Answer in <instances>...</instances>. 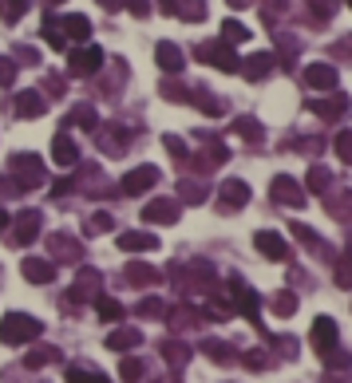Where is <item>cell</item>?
<instances>
[{
    "label": "cell",
    "mask_w": 352,
    "mask_h": 383,
    "mask_svg": "<svg viewBox=\"0 0 352 383\" xmlns=\"http://www.w3.org/2000/svg\"><path fill=\"white\" fill-rule=\"evenodd\" d=\"M9 174L16 178L20 190H36V186H44V178H48V170H44V162L36 158V154H12Z\"/></svg>",
    "instance_id": "1"
},
{
    "label": "cell",
    "mask_w": 352,
    "mask_h": 383,
    "mask_svg": "<svg viewBox=\"0 0 352 383\" xmlns=\"http://www.w3.org/2000/svg\"><path fill=\"white\" fill-rule=\"evenodd\" d=\"M40 332H44L40 320H32V316H24V312H9L4 320H0V340L4 344H28Z\"/></svg>",
    "instance_id": "2"
},
{
    "label": "cell",
    "mask_w": 352,
    "mask_h": 383,
    "mask_svg": "<svg viewBox=\"0 0 352 383\" xmlns=\"http://www.w3.org/2000/svg\"><path fill=\"white\" fill-rule=\"evenodd\" d=\"M99 63H104V51L95 48V44H84V48L68 51V79H87L99 71Z\"/></svg>",
    "instance_id": "3"
},
{
    "label": "cell",
    "mask_w": 352,
    "mask_h": 383,
    "mask_svg": "<svg viewBox=\"0 0 352 383\" xmlns=\"http://www.w3.org/2000/svg\"><path fill=\"white\" fill-rule=\"evenodd\" d=\"M198 60H202V63H214L218 71H241V60L233 56V48L226 40L202 44V48H198Z\"/></svg>",
    "instance_id": "4"
},
{
    "label": "cell",
    "mask_w": 352,
    "mask_h": 383,
    "mask_svg": "<svg viewBox=\"0 0 352 383\" xmlns=\"http://www.w3.org/2000/svg\"><path fill=\"white\" fill-rule=\"evenodd\" d=\"M269 194H273L277 205H289V210H301V205H305V186H301L297 178H289V174H277V178L269 182Z\"/></svg>",
    "instance_id": "5"
},
{
    "label": "cell",
    "mask_w": 352,
    "mask_h": 383,
    "mask_svg": "<svg viewBox=\"0 0 352 383\" xmlns=\"http://www.w3.org/2000/svg\"><path fill=\"white\" fill-rule=\"evenodd\" d=\"M226 158H230V150H226V143H222V138H210V143L202 146V150H198L194 158H190V162H194L190 170H194V174H210V170H218V166H222Z\"/></svg>",
    "instance_id": "6"
},
{
    "label": "cell",
    "mask_w": 352,
    "mask_h": 383,
    "mask_svg": "<svg viewBox=\"0 0 352 383\" xmlns=\"http://www.w3.org/2000/svg\"><path fill=\"white\" fill-rule=\"evenodd\" d=\"M178 213H182V205L174 202V198H155V202L143 205V222L146 225H171V222H178Z\"/></svg>",
    "instance_id": "7"
},
{
    "label": "cell",
    "mask_w": 352,
    "mask_h": 383,
    "mask_svg": "<svg viewBox=\"0 0 352 383\" xmlns=\"http://www.w3.org/2000/svg\"><path fill=\"white\" fill-rule=\"evenodd\" d=\"M309 344L321 352V356H333L336 352V320L317 316V320H313V332H309Z\"/></svg>",
    "instance_id": "8"
},
{
    "label": "cell",
    "mask_w": 352,
    "mask_h": 383,
    "mask_svg": "<svg viewBox=\"0 0 352 383\" xmlns=\"http://www.w3.org/2000/svg\"><path fill=\"white\" fill-rule=\"evenodd\" d=\"M246 202H249V186H246V182H241V178L222 182V190H218V210L233 213V210H241Z\"/></svg>",
    "instance_id": "9"
},
{
    "label": "cell",
    "mask_w": 352,
    "mask_h": 383,
    "mask_svg": "<svg viewBox=\"0 0 352 383\" xmlns=\"http://www.w3.org/2000/svg\"><path fill=\"white\" fill-rule=\"evenodd\" d=\"M155 182H159L155 166H135L131 174H123V178H119V194H146Z\"/></svg>",
    "instance_id": "10"
},
{
    "label": "cell",
    "mask_w": 352,
    "mask_h": 383,
    "mask_svg": "<svg viewBox=\"0 0 352 383\" xmlns=\"http://www.w3.org/2000/svg\"><path fill=\"white\" fill-rule=\"evenodd\" d=\"M273 68H277L273 51H253V56H246V60H241V76H246L249 83H261V79H266Z\"/></svg>",
    "instance_id": "11"
},
{
    "label": "cell",
    "mask_w": 352,
    "mask_h": 383,
    "mask_svg": "<svg viewBox=\"0 0 352 383\" xmlns=\"http://www.w3.org/2000/svg\"><path fill=\"white\" fill-rule=\"evenodd\" d=\"M44 111H48L44 91H20L16 103H12V115H16V119H40Z\"/></svg>",
    "instance_id": "12"
},
{
    "label": "cell",
    "mask_w": 352,
    "mask_h": 383,
    "mask_svg": "<svg viewBox=\"0 0 352 383\" xmlns=\"http://www.w3.org/2000/svg\"><path fill=\"white\" fill-rule=\"evenodd\" d=\"M95 143H99V150H104V154H123V150H127V143H131V131L111 123V127L95 131Z\"/></svg>",
    "instance_id": "13"
},
{
    "label": "cell",
    "mask_w": 352,
    "mask_h": 383,
    "mask_svg": "<svg viewBox=\"0 0 352 383\" xmlns=\"http://www.w3.org/2000/svg\"><path fill=\"white\" fill-rule=\"evenodd\" d=\"M52 162L56 166H64V170H71L79 162V150H76V143H71V131H56V138H52Z\"/></svg>",
    "instance_id": "14"
},
{
    "label": "cell",
    "mask_w": 352,
    "mask_h": 383,
    "mask_svg": "<svg viewBox=\"0 0 352 383\" xmlns=\"http://www.w3.org/2000/svg\"><path fill=\"white\" fill-rule=\"evenodd\" d=\"M155 60H159V68H163L166 76H178V71L186 68V56H182V48H178V44H171V40H163L155 48Z\"/></svg>",
    "instance_id": "15"
},
{
    "label": "cell",
    "mask_w": 352,
    "mask_h": 383,
    "mask_svg": "<svg viewBox=\"0 0 352 383\" xmlns=\"http://www.w3.org/2000/svg\"><path fill=\"white\" fill-rule=\"evenodd\" d=\"M305 83L313 91H336V68L333 63H309L305 68Z\"/></svg>",
    "instance_id": "16"
},
{
    "label": "cell",
    "mask_w": 352,
    "mask_h": 383,
    "mask_svg": "<svg viewBox=\"0 0 352 383\" xmlns=\"http://www.w3.org/2000/svg\"><path fill=\"white\" fill-rule=\"evenodd\" d=\"M309 111H313V115H321L325 123H333V119H341V115L348 111V95L336 91L333 99H309Z\"/></svg>",
    "instance_id": "17"
},
{
    "label": "cell",
    "mask_w": 352,
    "mask_h": 383,
    "mask_svg": "<svg viewBox=\"0 0 352 383\" xmlns=\"http://www.w3.org/2000/svg\"><path fill=\"white\" fill-rule=\"evenodd\" d=\"M40 222H44L40 210H24L16 222H12V225H16V233H12V238H16L20 245H32V241L40 238Z\"/></svg>",
    "instance_id": "18"
},
{
    "label": "cell",
    "mask_w": 352,
    "mask_h": 383,
    "mask_svg": "<svg viewBox=\"0 0 352 383\" xmlns=\"http://www.w3.org/2000/svg\"><path fill=\"white\" fill-rule=\"evenodd\" d=\"M230 297H233V305H238L241 312H246V320H249V324H258V328H261V320H258V292L249 289V285L233 281V292H230Z\"/></svg>",
    "instance_id": "19"
},
{
    "label": "cell",
    "mask_w": 352,
    "mask_h": 383,
    "mask_svg": "<svg viewBox=\"0 0 352 383\" xmlns=\"http://www.w3.org/2000/svg\"><path fill=\"white\" fill-rule=\"evenodd\" d=\"M253 245H258L269 261H289V245H285V238H277V233H269V230H261L258 238H253Z\"/></svg>",
    "instance_id": "20"
},
{
    "label": "cell",
    "mask_w": 352,
    "mask_h": 383,
    "mask_svg": "<svg viewBox=\"0 0 352 383\" xmlns=\"http://www.w3.org/2000/svg\"><path fill=\"white\" fill-rule=\"evenodd\" d=\"M119 249L123 253H151V249H159V238L155 233H119Z\"/></svg>",
    "instance_id": "21"
},
{
    "label": "cell",
    "mask_w": 352,
    "mask_h": 383,
    "mask_svg": "<svg viewBox=\"0 0 352 383\" xmlns=\"http://www.w3.org/2000/svg\"><path fill=\"white\" fill-rule=\"evenodd\" d=\"M24 277L32 285H48L56 277V269H52V261H44V257H28V261H24Z\"/></svg>",
    "instance_id": "22"
},
{
    "label": "cell",
    "mask_w": 352,
    "mask_h": 383,
    "mask_svg": "<svg viewBox=\"0 0 352 383\" xmlns=\"http://www.w3.org/2000/svg\"><path fill=\"white\" fill-rule=\"evenodd\" d=\"M233 135L246 138L249 146H261V143H266V131H261V123L249 119V115H246V119H233Z\"/></svg>",
    "instance_id": "23"
},
{
    "label": "cell",
    "mask_w": 352,
    "mask_h": 383,
    "mask_svg": "<svg viewBox=\"0 0 352 383\" xmlns=\"http://www.w3.org/2000/svg\"><path fill=\"white\" fill-rule=\"evenodd\" d=\"M60 28H64V36H71V40H79V44L91 36V20L79 16V12H68V16L60 20Z\"/></svg>",
    "instance_id": "24"
},
{
    "label": "cell",
    "mask_w": 352,
    "mask_h": 383,
    "mask_svg": "<svg viewBox=\"0 0 352 383\" xmlns=\"http://www.w3.org/2000/svg\"><path fill=\"white\" fill-rule=\"evenodd\" d=\"M325 210L333 213L336 222H352V190H341V194H333L325 202Z\"/></svg>",
    "instance_id": "25"
},
{
    "label": "cell",
    "mask_w": 352,
    "mask_h": 383,
    "mask_svg": "<svg viewBox=\"0 0 352 383\" xmlns=\"http://www.w3.org/2000/svg\"><path fill=\"white\" fill-rule=\"evenodd\" d=\"M174 16H178V20H190V24L206 20V0H174Z\"/></svg>",
    "instance_id": "26"
},
{
    "label": "cell",
    "mask_w": 352,
    "mask_h": 383,
    "mask_svg": "<svg viewBox=\"0 0 352 383\" xmlns=\"http://www.w3.org/2000/svg\"><path fill=\"white\" fill-rule=\"evenodd\" d=\"M71 127H84V131H95L99 127V115H95V107H76V111L68 115V123H64V131Z\"/></svg>",
    "instance_id": "27"
},
{
    "label": "cell",
    "mask_w": 352,
    "mask_h": 383,
    "mask_svg": "<svg viewBox=\"0 0 352 383\" xmlns=\"http://www.w3.org/2000/svg\"><path fill=\"white\" fill-rule=\"evenodd\" d=\"M194 103H198V111H202V115H210V119H218V115H226V99H218V95L194 91Z\"/></svg>",
    "instance_id": "28"
},
{
    "label": "cell",
    "mask_w": 352,
    "mask_h": 383,
    "mask_svg": "<svg viewBox=\"0 0 352 383\" xmlns=\"http://www.w3.org/2000/svg\"><path fill=\"white\" fill-rule=\"evenodd\" d=\"M139 340H143V336H139L135 328H115V332L107 336V348H115V352H127V348H135Z\"/></svg>",
    "instance_id": "29"
},
{
    "label": "cell",
    "mask_w": 352,
    "mask_h": 383,
    "mask_svg": "<svg viewBox=\"0 0 352 383\" xmlns=\"http://www.w3.org/2000/svg\"><path fill=\"white\" fill-rule=\"evenodd\" d=\"M127 281H135V285H159V269H151V265H143V261H131L127 265Z\"/></svg>",
    "instance_id": "30"
},
{
    "label": "cell",
    "mask_w": 352,
    "mask_h": 383,
    "mask_svg": "<svg viewBox=\"0 0 352 383\" xmlns=\"http://www.w3.org/2000/svg\"><path fill=\"white\" fill-rule=\"evenodd\" d=\"M44 44H48V48H52V51H64V48H68V36H64V28L60 24H52V16H48V20H44Z\"/></svg>",
    "instance_id": "31"
},
{
    "label": "cell",
    "mask_w": 352,
    "mask_h": 383,
    "mask_svg": "<svg viewBox=\"0 0 352 383\" xmlns=\"http://www.w3.org/2000/svg\"><path fill=\"white\" fill-rule=\"evenodd\" d=\"M178 194H182V202H186V205L206 202V186H202V182H194V178H182L178 182Z\"/></svg>",
    "instance_id": "32"
},
{
    "label": "cell",
    "mask_w": 352,
    "mask_h": 383,
    "mask_svg": "<svg viewBox=\"0 0 352 383\" xmlns=\"http://www.w3.org/2000/svg\"><path fill=\"white\" fill-rule=\"evenodd\" d=\"M333 281H336V289H352V253H341V257H336Z\"/></svg>",
    "instance_id": "33"
},
{
    "label": "cell",
    "mask_w": 352,
    "mask_h": 383,
    "mask_svg": "<svg viewBox=\"0 0 352 383\" xmlns=\"http://www.w3.org/2000/svg\"><path fill=\"white\" fill-rule=\"evenodd\" d=\"M328 182H333V174H328V166H321V162H317V166L309 170V182H305V194H321V190H325Z\"/></svg>",
    "instance_id": "34"
},
{
    "label": "cell",
    "mask_w": 352,
    "mask_h": 383,
    "mask_svg": "<svg viewBox=\"0 0 352 383\" xmlns=\"http://www.w3.org/2000/svg\"><path fill=\"white\" fill-rule=\"evenodd\" d=\"M68 383H111V379H107V375H99V372H91V367L71 364L68 367Z\"/></svg>",
    "instance_id": "35"
},
{
    "label": "cell",
    "mask_w": 352,
    "mask_h": 383,
    "mask_svg": "<svg viewBox=\"0 0 352 383\" xmlns=\"http://www.w3.org/2000/svg\"><path fill=\"white\" fill-rule=\"evenodd\" d=\"M48 245H52V253H60L64 261H76V257H79V245H76L71 238H64V233H56V238L48 241Z\"/></svg>",
    "instance_id": "36"
},
{
    "label": "cell",
    "mask_w": 352,
    "mask_h": 383,
    "mask_svg": "<svg viewBox=\"0 0 352 383\" xmlns=\"http://www.w3.org/2000/svg\"><path fill=\"white\" fill-rule=\"evenodd\" d=\"M333 150H336V158H341L344 166H352V131H336Z\"/></svg>",
    "instance_id": "37"
},
{
    "label": "cell",
    "mask_w": 352,
    "mask_h": 383,
    "mask_svg": "<svg viewBox=\"0 0 352 383\" xmlns=\"http://www.w3.org/2000/svg\"><path fill=\"white\" fill-rule=\"evenodd\" d=\"M222 40L230 44V48H233V44H246L249 40V28L238 24V20H226V24H222Z\"/></svg>",
    "instance_id": "38"
},
{
    "label": "cell",
    "mask_w": 352,
    "mask_h": 383,
    "mask_svg": "<svg viewBox=\"0 0 352 383\" xmlns=\"http://www.w3.org/2000/svg\"><path fill=\"white\" fill-rule=\"evenodd\" d=\"M24 12H28V0H0V16H4V24H16Z\"/></svg>",
    "instance_id": "39"
},
{
    "label": "cell",
    "mask_w": 352,
    "mask_h": 383,
    "mask_svg": "<svg viewBox=\"0 0 352 383\" xmlns=\"http://www.w3.org/2000/svg\"><path fill=\"white\" fill-rule=\"evenodd\" d=\"M95 308H99V316H104V320H123V305H119V300H111V297H99V300H95Z\"/></svg>",
    "instance_id": "40"
},
{
    "label": "cell",
    "mask_w": 352,
    "mask_h": 383,
    "mask_svg": "<svg viewBox=\"0 0 352 383\" xmlns=\"http://www.w3.org/2000/svg\"><path fill=\"white\" fill-rule=\"evenodd\" d=\"M206 356L214 359V364H222V367L238 359V356H233V348H230V344H218V340H214V344H206Z\"/></svg>",
    "instance_id": "41"
},
{
    "label": "cell",
    "mask_w": 352,
    "mask_h": 383,
    "mask_svg": "<svg viewBox=\"0 0 352 383\" xmlns=\"http://www.w3.org/2000/svg\"><path fill=\"white\" fill-rule=\"evenodd\" d=\"M305 4H309V16H313V24H325L336 0H305Z\"/></svg>",
    "instance_id": "42"
},
{
    "label": "cell",
    "mask_w": 352,
    "mask_h": 383,
    "mask_svg": "<svg viewBox=\"0 0 352 383\" xmlns=\"http://www.w3.org/2000/svg\"><path fill=\"white\" fill-rule=\"evenodd\" d=\"M159 91H163V95H166V99H171V103H190V95H194V91H190V87H182V83H171V79H166V83L159 87Z\"/></svg>",
    "instance_id": "43"
},
{
    "label": "cell",
    "mask_w": 352,
    "mask_h": 383,
    "mask_svg": "<svg viewBox=\"0 0 352 383\" xmlns=\"http://www.w3.org/2000/svg\"><path fill=\"white\" fill-rule=\"evenodd\" d=\"M293 308H297V297H293L289 289L273 297V312H277V316H293Z\"/></svg>",
    "instance_id": "44"
},
{
    "label": "cell",
    "mask_w": 352,
    "mask_h": 383,
    "mask_svg": "<svg viewBox=\"0 0 352 383\" xmlns=\"http://www.w3.org/2000/svg\"><path fill=\"white\" fill-rule=\"evenodd\" d=\"M52 359H60V352H56V348H36L32 356L24 359V364H28V367H44V364H52Z\"/></svg>",
    "instance_id": "45"
},
{
    "label": "cell",
    "mask_w": 352,
    "mask_h": 383,
    "mask_svg": "<svg viewBox=\"0 0 352 383\" xmlns=\"http://www.w3.org/2000/svg\"><path fill=\"white\" fill-rule=\"evenodd\" d=\"M328 51L336 56V63H352V36H341V40H336Z\"/></svg>",
    "instance_id": "46"
},
{
    "label": "cell",
    "mask_w": 352,
    "mask_h": 383,
    "mask_svg": "<svg viewBox=\"0 0 352 383\" xmlns=\"http://www.w3.org/2000/svg\"><path fill=\"white\" fill-rule=\"evenodd\" d=\"M163 352H166V364H186V344H174V340H166L163 344Z\"/></svg>",
    "instance_id": "47"
},
{
    "label": "cell",
    "mask_w": 352,
    "mask_h": 383,
    "mask_svg": "<svg viewBox=\"0 0 352 383\" xmlns=\"http://www.w3.org/2000/svg\"><path fill=\"white\" fill-rule=\"evenodd\" d=\"M12 79H16V60L0 56V87H12Z\"/></svg>",
    "instance_id": "48"
},
{
    "label": "cell",
    "mask_w": 352,
    "mask_h": 383,
    "mask_svg": "<svg viewBox=\"0 0 352 383\" xmlns=\"http://www.w3.org/2000/svg\"><path fill=\"white\" fill-rule=\"evenodd\" d=\"M163 146H166V150H171V154H174V158H178V162H190V150H186V143H182V138L166 135V138H163Z\"/></svg>",
    "instance_id": "49"
},
{
    "label": "cell",
    "mask_w": 352,
    "mask_h": 383,
    "mask_svg": "<svg viewBox=\"0 0 352 383\" xmlns=\"http://www.w3.org/2000/svg\"><path fill=\"white\" fill-rule=\"evenodd\" d=\"M119 375H123V379H127V383H135V379H139V375H143V364H139V359H135V356H131V359H123V367H119Z\"/></svg>",
    "instance_id": "50"
},
{
    "label": "cell",
    "mask_w": 352,
    "mask_h": 383,
    "mask_svg": "<svg viewBox=\"0 0 352 383\" xmlns=\"http://www.w3.org/2000/svg\"><path fill=\"white\" fill-rule=\"evenodd\" d=\"M111 230V218H107V213H95L91 222H87V233H107Z\"/></svg>",
    "instance_id": "51"
},
{
    "label": "cell",
    "mask_w": 352,
    "mask_h": 383,
    "mask_svg": "<svg viewBox=\"0 0 352 383\" xmlns=\"http://www.w3.org/2000/svg\"><path fill=\"white\" fill-rule=\"evenodd\" d=\"M293 238H297V241H305V245H321V241H317V233H313L309 225H301V222L293 225Z\"/></svg>",
    "instance_id": "52"
},
{
    "label": "cell",
    "mask_w": 352,
    "mask_h": 383,
    "mask_svg": "<svg viewBox=\"0 0 352 383\" xmlns=\"http://www.w3.org/2000/svg\"><path fill=\"white\" fill-rule=\"evenodd\" d=\"M64 87H68V83H64V76H48V79H44V91L56 95V99L64 95Z\"/></svg>",
    "instance_id": "53"
},
{
    "label": "cell",
    "mask_w": 352,
    "mask_h": 383,
    "mask_svg": "<svg viewBox=\"0 0 352 383\" xmlns=\"http://www.w3.org/2000/svg\"><path fill=\"white\" fill-rule=\"evenodd\" d=\"M127 9H131V16H151V0H127Z\"/></svg>",
    "instance_id": "54"
},
{
    "label": "cell",
    "mask_w": 352,
    "mask_h": 383,
    "mask_svg": "<svg viewBox=\"0 0 352 383\" xmlns=\"http://www.w3.org/2000/svg\"><path fill=\"white\" fill-rule=\"evenodd\" d=\"M139 312H143V316H159V312H163V305H159V300H143Z\"/></svg>",
    "instance_id": "55"
},
{
    "label": "cell",
    "mask_w": 352,
    "mask_h": 383,
    "mask_svg": "<svg viewBox=\"0 0 352 383\" xmlns=\"http://www.w3.org/2000/svg\"><path fill=\"white\" fill-rule=\"evenodd\" d=\"M16 60H24V63H36L40 56H36V48H16Z\"/></svg>",
    "instance_id": "56"
},
{
    "label": "cell",
    "mask_w": 352,
    "mask_h": 383,
    "mask_svg": "<svg viewBox=\"0 0 352 383\" xmlns=\"http://www.w3.org/2000/svg\"><path fill=\"white\" fill-rule=\"evenodd\" d=\"M107 12H119V9H127V0H99Z\"/></svg>",
    "instance_id": "57"
},
{
    "label": "cell",
    "mask_w": 352,
    "mask_h": 383,
    "mask_svg": "<svg viewBox=\"0 0 352 383\" xmlns=\"http://www.w3.org/2000/svg\"><path fill=\"white\" fill-rule=\"evenodd\" d=\"M226 4H230V9H249L253 0H226Z\"/></svg>",
    "instance_id": "58"
},
{
    "label": "cell",
    "mask_w": 352,
    "mask_h": 383,
    "mask_svg": "<svg viewBox=\"0 0 352 383\" xmlns=\"http://www.w3.org/2000/svg\"><path fill=\"white\" fill-rule=\"evenodd\" d=\"M159 4H163V12H166V16H174V0H159Z\"/></svg>",
    "instance_id": "59"
},
{
    "label": "cell",
    "mask_w": 352,
    "mask_h": 383,
    "mask_svg": "<svg viewBox=\"0 0 352 383\" xmlns=\"http://www.w3.org/2000/svg\"><path fill=\"white\" fill-rule=\"evenodd\" d=\"M4 225H12V218H9L4 210H0V230H4Z\"/></svg>",
    "instance_id": "60"
},
{
    "label": "cell",
    "mask_w": 352,
    "mask_h": 383,
    "mask_svg": "<svg viewBox=\"0 0 352 383\" xmlns=\"http://www.w3.org/2000/svg\"><path fill=\"white\" fill-rule=\"evenodd\" d=\"M344 4H348V9H352V0H344Z\"/></svg>",
    "instance_id": "61"
},
{
    "label": "cell",
    "mask_w": 352,
    "mask_h": 383,
    "mask_svg": "<svg viewBox=\"0 0 352 383\" xmlns=\"http://www.w3.org/2000/svg\"><path fill=\"white\" fill-rule=\"evenodd\" d=\"M333 383H336V379H333Z\"/></svg>",
    "instance_id": "62"
}]
</instances>
